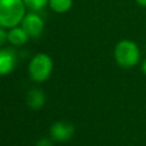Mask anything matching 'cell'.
<instances>
[{
	"mask_svg": "<svg viewBox=\"0 0 146 146\" xmlns=\"http://www.w3.org/2000/svg\"><path fill=\"white\" fill-rule=\"evenodd\" d=\"M140 49L132 40L123 39L114 47V59L122 68L135 67L140 62Z\"/></svg>",
	"mask_w": 146,
	"mask_h": 146,
	"instance_id": "1",
	"label": "cell"
},
{
	"mask_svg": "<svg viewBox=\"0 0 146 146\" xmlns=\"http://www.w3.org/2000/svg\"><path fill=\"white\" fill-rule=\"evenodd\" d=\"M25 7L23 0H0V25L5 29L17 26L25 16Z\"/></svg>",
	"mask_w": 146,
	"mask_h": 146,
	"instance_id": "2",
	"label": "cell"
},
{
	"mask_svg": "<svg viewBox=\"0 0 146 146\" xmlns=\"http://www.w3.org/2000/svg\"><path fill=\"white\" fill-rule=\"evenodd\" d=\"M52 71V60L51 58L43 52L36 54L30 60L29 64V74L30 78L35 82L46 81Z\"/></svg>",
	"mask_w": 146,
	"mask_h": 146,
	"instance_id": "3",
	"label": "cell"
},
{
	"mask_svg": "<svg viewBox=\"0 0 146 146\" xmlns=\"http://www.w3.org/2000/svg\"><path fill=\"white\" fill-rule=\"evenodd\" d=\"M74 135V127L70 122L57 121L50 127V137L54 141L64 143L70 140Z\"/></svg>",
	"mask_w": 146,
	"mask_h": 146,
	"instance_id": "4",
	"label": "cell"
},
{
	"mask_svg": "<svg viewBox=\"0 0 146 146\" xmlns=\"http://www.w3.org/2000/svg\"><path fill=\"white\" fill-rule=\"evenodd\" d=\"M22 27L26 31L29 36L38 38L41 35V33L44 29V22L39 15H36L34 13H30L24 16V18L22 21Z\"/></svg>",
	"mask_w": 146,
	"mask_h": 146,
	"instance_id": "5",
	"label": "cell"
},
{
	"mask_svg": "<svg viewBox=\"0 0 146 146\" xmlns=\"http://www.w3.org/2000/svg\"><path fill=\"white\" fill-rule=\"evenodd\" d=\"M17 63L16 54L8 48L0 49V75L9 74L14 71Z\"/></svg>",
	"mask_w": 146,
	"mask_h": 146,
	"instance_id": "6",
	"label": "cell"
},
{
	"mask_svg": "<svg viewBox=\"0 0 146 146\" xmlns=\"http://www.w3.org/2000/svg\"><path fill=\"white\" fill-rule=\"evenodd\" d=\"M26 103L32 110H40L46 103V95L39 88H33L27 92Z\"/></svg>",
	"mask_w": 146,
	"mask_h": 146,
	"instance_id": "7",
	"label": "cell"
},
{
	"mask_svg": "<svg viewBox=\"0 0 146 146\" xmlns=\"http://www.w3.org/2000/svg\"><path fill=\"white\" fill-rule=\"evenodd\" d=\"M7 40L13 44V46H22L29 40V34L23 27H11L8 31Z\"/></svg>",
	"mask_w": 146,
	"mask_h": 146,
	"instance_id": "8",
	"label": "cell"
},
{
	"mask_svg": "<svg viewBox=\"0 0 146 146\" xmlns=\"http://www.w3.org/2000/svg\"><path fill=\"white\" fill-rule=\"evenodd\" d=\"M73 0H49L50 8L56 13H66L71 9Z\"/></svg>",
	"mask_w": 146,
	"mask_h": 146,
	"instance_id": "9",
	"label": "cell"
},
{
	"mask_svg": "<svg viewBox=\"0 0 146 146\" xmlns=\"http://www.w3.org/2000/svg\"><path fill=\"white\" fill-rule=\"evenodd\" d=\"M23 2L27 8L32 10H40L47 3H49V0H23Z\"/></svg>",
	"mask_w": 146,
	"mask_h": 146,
	"instance_id": "10",
	"label": "cell"
},
{
	"mask_svg": "<svg viewBox=\"0 0 146 146\" xmlns=\"http://www.w3.org/2000/svg\"><path fill=\"white\" fill-rule=\"evenodd\" d=\"M35 146H52V139H48V138H40Z\"/></svg>",
	"mask_w": 146,
	"mask_h": 146,
	"instance_id": "11",
	"label": "cell"
},
{
	"mask_svg": "<svg viewBox=\"0 0 146 146\" xmlns=\"http://www.w3.org/2000/svg\"><path fill=\"white\" fill-rule=\"evenodd\" d=\"M7 35H8V32H6L5 27L0 25V47L6 42V40H7Z\"/></svg>",
	"mask_w": 146,
	"mask_h": 146,
	"instance_id": "12",
	"label": "cell"
},
{
	"mask_svg": "<svg viewBox=\"0 0 146 146\" xmlns=\"http://www.w3.org/2000/svg\"><path fill=\"white\" fill-rule=\"evenodd\" d=\"M141 72L144 73V75L146 76V58L141 62Z\"/></svg>",
	"mask_w": 146,
	"mask_h": 146,
	"instance_id": "13",
	"label": "cell"
},
{
	"mask_svg": "<svg viewBox=\"0 0 146 146\" xmlns=\"http://www.w3.org/2000/svg\"><path fill=\"white\" fill-rule=\"evenodd\" d=\"M136 2H137V5H139L140 7L146 8V0H136Z\"/></svg>",
	"mask_w": 146,
	"mask_h": 146,
	"instance_id": "14",
	"label": "cell"
}]
</instances>
